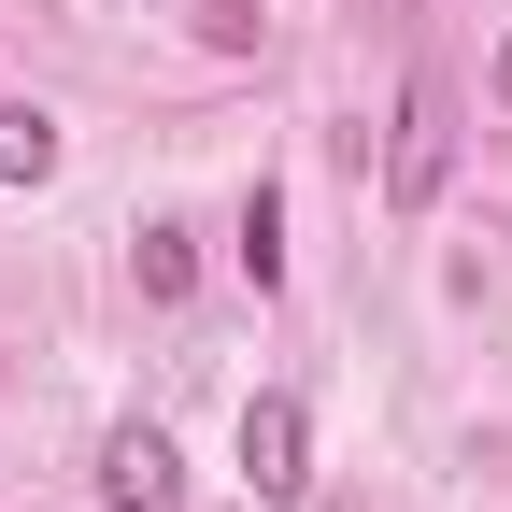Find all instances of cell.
Returning <instances> with one entry per match:
<instances>
[{"label":"cell","instance_id":"6da1fadb","mask_svg":"<svg viewBox=\"0 0 512 512\" xmlns=\"http://www.w3.org/2000/svg\"><path fill=\"white\" fill-rule=\"evenodd\" d=\"M441 171H456V86L413 72V86H399V128H384V200L427 214V200H441Z\"/></svg>","mask_w":512,"mask_h":512},{"label":"cell","instance_id":"7a4b0ae2","mask_svg":"<svg viewBox=\"0 0 512 512\" xmlns=\"http://www.w3.org/2000/svg\"><path fill=\"white\" fill-rule=\"evenodd\" d=\"M242 484L271 498V512L313 484V413H299V399H242Z\"/></svg>","mask_w":512,"mask_h":512},{"label":"cell","instance_id":"3957f363","mask_svg":"<svg viewBox=\"0 0 512 512\" xmlns=\"http://www.w3.org/2000/svg\"><path fill=\"white\" fill-rule=\"evenodd\" d=\"M100 512H185L171 427H114V441H100Z\"/></svg>","mask_w":512,"mask_h":512},{"label":"cell","instance_id":"277c9868","mask_svg":"<svg viewBox=\"0 0 512 512\" xmlns=\"http://www.w3.org/2000/svg\"><path fill=\"white\" fill-rule=\"evenodd\" d=\"M228 256H242V285H256V299L285 285V200H271V185H242V242H228Z\"/></svg>","mask_w":512,"mask_h":512},{"label":"cell","instance_id":"5b68a950","mask_svg":"<svg viewBox=\"0 0 512 512\" xmlns=\"http://www.w3.org/2000/svg\"><path fill=\"white\" fill-rule=\"evenodd\" d=\"M43 171H57V114L0 100V185H43Z\"/></svg>","mask_w":512,"mask_h":512},{"label":"cell","instance_id":"8992f818","mask_svg":"<svg viewBox=\"0 0 512 512\" xmlns=\"http://www.w3.org/2000/svg\"><path fill=\"white\" fill-rule=\"evenodd\" d=\"M128 271H143V299H185V285H200V242H185V228H143Z\"/></svg>","mask_w":512,"mask_h":512},{"label":"cell","instance_id":"52a82bcc","mask_svg":"<svg viewBox=\"0 0 512 512\" xmlns=\"http://www.w3.org/2000/svg\"><path fill=\"white\" fill-rule=\"evenodd\" d=\"M484 100H498V114H512V43H498V72H484Z\"/></svg>","mask_w":512,"mask_h":512}]
</instances>
